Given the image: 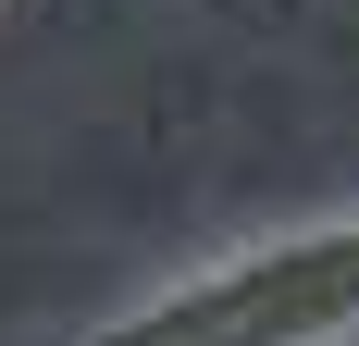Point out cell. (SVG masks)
<instances>
[{
    "label": "cell",
    "mask_w": 359,
    "mask_h": 346,
    "mask_svg": "<svg viewBox=\"0 0 359 346\" xmlns=\"http://www.w3.org/2000/svg\"><path fill=\"white\" fill-rule=\"evenodd\" d=\"M334 334H359V223L260 235L74 346H334Z\"/></svg>",
    "instance_id": "1"
}]
</instances>
